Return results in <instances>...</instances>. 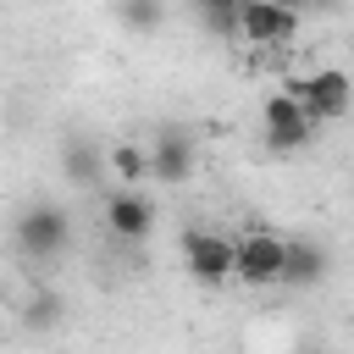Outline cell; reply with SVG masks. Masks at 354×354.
<instances>
[{"instance_id": "6da1fadb", "label": "cell", "mask_w": 354, "mask_h": 354, "mask_svg": "<svg viewBox=\"0 0 354 354\" xmlns=\"http://www.w3.org/2000/svg\"><path fill=\"white\" fill-rule=\"evenodd\" d=\"M310 116H315V127L321 122H343L348 111H354V77L343 72V66H310L304 77H293V83H282Z\"/></svg>"}, {"instance_id": "7a4b0ae2", "label": "cell", "mask_w": 354, "mask_h": 354, "mask_svg": "<svg viewBox=\"0 0 354 354\" xmlns=\"http://www.w3.org/2000/svg\"><path fill=\"white\" fill-rule=\"evenodd\" d=\"M260 138H266V149L293 155V149L315 144V116H310L288 88H271V94L260 100Z\"/></svg>"}, {"instance_id": "3957f363", "label": "cell", "mask_w": 354, "mask_h": 354, "mask_svg": "<svg viewBox=\"0 0 354 354\" xmlns=\"http://www.w3.org/2000/svg\"><path fill=\"white\" fill-rule=\"evenodd\" d=\"M183 266H188V277L205 282V288L238 282V238L210 232V227H188V232H183Z\"/></svg>"}, {"instance_id": "277c9868", "label": "cell", "mask_w": 354, "mask_h": 354, "mask_svg": "<svg viewBox=\"0 0 354 354\" xmlns=\"http://www.w3.org/2000/svg\"><path fill=\"white\" fill-rule=\"evenodd\" d=\"M66 243H72V216L61 205L39 199L17 216V249L28 260H55V254H66Z\"/></svg>"}, {"instance_id": "5b68a950", "label": "cell", "mask_w": 354, "mask_h": 354, "mask_svg": "<svg viewBox=\"0 0 354 354\" xmlns=\"http://www.w3.org/2000/svg\"><path fill=\"white\" fill-rule=\"evenodd\" d=\"M288 271V238L271 227H243L238 232V282L243 288H271Z\"/></svg>"}, {"instance_id": "8992f818", "label": "cell", "mask_w": 354, "mask_h": 354, "mask_svg": "<svg viewBox=\"0 0 354 354\" xmlns=\"http://www.w3.org/2000/svg\"><path fill=\"white\" fill-rule=\"evenodd\" d=\"M155 221H160V210L144 188H111L105 194V232L116 243H144L155 232Z\"/></svg>"}, {"instance_id": "52a82bcc", "label": "cell", "mask_w": 354, "mask_h": 354, "mask_svg": "<svg viewBox=\"0 0 354 354\" xmlns=\"http://www.w3.org/2000/svg\"><path fill=\"white\" fill-rule=\"evenodd\" d=\"M299 11L282 0H243L238 6V39L243 44H293Z\"/></svg>"}, {"instance_id": "ba28073f", "label": "cell", "mask_w": 354, "mask_h": 354, "mask_svg": "<svg viewBox=\"0 0 354 354\" xmlns=\"http://www.w3.org/2000/svg\"><path fill=\"white\" fill-rule=\"evenodd\" d=\"M149 166H155V183L183 188V183L194 177V166H199L194 133H188V127H160V133L149 138Z\"/></svg>"}, {"instance_id": "9c48e42d", "label": "cell", "mask_w": 354, "mask_h": 354, "mask_svg": "<svg viewBox=\"0 0 354 354\" xmlns=\"http://www.w3.org/2000/svg\"><path fill=\"white\" fill-rule=\"evenodd\" d=\"M105 160H111V177H116V188H144V183H155L149 144H138V138H116V144L105 149Z\"/></svg>"}, {"instance_id": "30bf717a", "label": "cell", "mask_w": 354, "mask_h": 354, "mask_svg": "<svg viewBox=\"0 0 354 354\" xmlns=\"http://www.w3.org/2000/svg\"><path fill=\"white\" fill-rule=\"evenodd\" d=\"M326 249L310 243V238H288V271H282V288H315L326 282Z\"/></svg>"}, {"instance_id": "8fae6325", "label": "cell", "mask_w": 354, "mask_h": 354, "mask_svg": "<svg viewBox=\"0 0 354 354\" xmlns=\"http://www.w3.org/2000/svg\"><path fill=\"white\" fill-rule=\"evenodd\" d=\"M61 160H66V183H77V188L111 177V160H105V155L94 149V138H83V133H72V138L61 144Z\"/></svg>"}, {"instance_id": "7c38bea8", "label": "cell", "mask_w": 354, "mask_h": 354, "mask_svg": "<svg viewBox=\"0 0 354 354\" xmlns=\"http://www.w3.org/2000/svg\"><path fill=\"white\" fill-rule=\"evenodd\" d=\"M238 6H243V0H199L194 17H199L205 33H216V39H238Z\"/></svg>"}, {"instance_id": "4fadbf2b", "label": "cell", "mask_w": 354, "mask_h": 354, "mask_svg": "<svg viewBox=\"0 0 354 354\" xmlns=\"http://www.w3.org/2000/svg\"><path fill=\"white\" fill-rule=\"evenodd\" d=\"M111 17H116L122 28H133V33H155V28L166 22V11H160L155 0H133V6H116Z\"/></svg>"}, {"instance_id": "5bb4252c", "label": "cell", "mask_w": 354, "mask_h": 354, "mask_svg": "<svg viewBox=\"0 0 354 354\" xmlns=\"http://www.w3.org/2000/svg\"><path fill=\"white\" fill-rule=\"evenodd\" d=\"M22 321H28V326H55V321H61V293H50V288H44V293H33Z\"/></svg>"}, {"instance_id": "9a60e30c", "label": "cell", "mask_w": 354, "mask_h": 354, "mask_svg": "<svg viewBox=\"0 0 354 354\" xmlns=\"http://www.w3.org/2000/svg\"><path fill=\"white\" fill-rule=\"evenodd\" d=\"M304 354H321V348H304Z\"/></svg>"}]
</instances>
